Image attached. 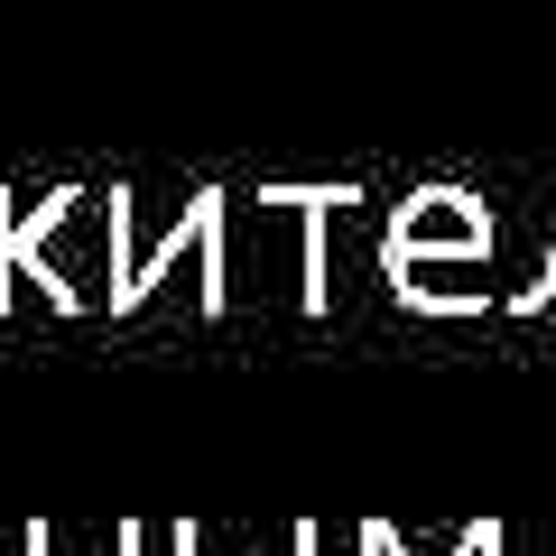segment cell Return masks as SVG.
I'll use <instances>...</instances> for the list:
<instances>
[{
    "instance_id": "7a4b0ae2",
    "label": "cell",
    "mask_w": 556,
    "mask_h": 556,
    "mask_svg": "<svg viewBox=\"0 0 556 556\" xmlns=\"http://www.w3.org/2000/svg\"><path fill=\"white\" fill-rule=\"evenodd\" d=\"M556 298V251H547V288H529V306H547Z\"/></svg>"
},
{
    "instance_id": "6da1fadb",
    "label": "cell",
    "mask_w": 556,
    "mask_h": 556,
    "mask_svg": "<svg viewBox=\"0 0 556 556\" xmlns=\"http://www.w3.org/2000/svg\"><path fill=\"white\" fill-rule=\"evenodd\" d=\"M492 251V223L464 186H417L390 223V269H417V260H482Z\"/></svg>"
}]
</instances>
